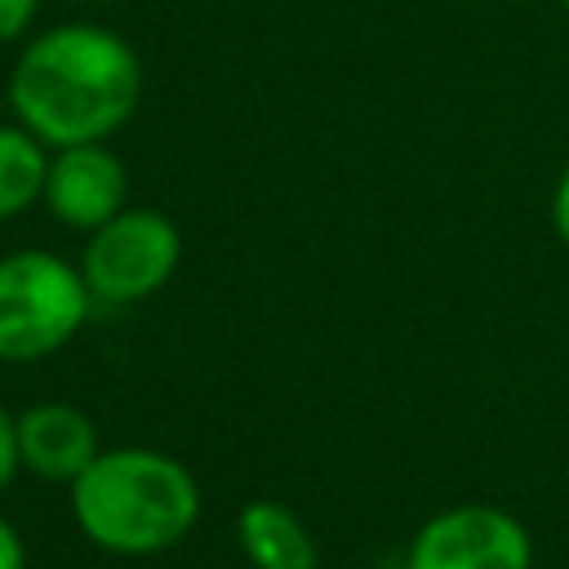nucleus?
Here are the masks:
<instances>
[{
    "label": "nucleus",
    "instance_id": "nucleus-1",
    "mask_svg": "<svg viewBox=\"0 0 569 569\" xmlns=\"http://www.w3.org/2000/svg\"><path fill=\"white\" fill-rule=\"evenodd\" d=\"M142 98V67L124 36L98 22H62L22 44L9 71V107L49 151L107 142Z\"/></svg>",
    "mask_w": 569,
    "mask_h": 569
},
{
    "label": "nucleus",
    "instance_id": "nucleus-2",
    "mask_svg": "<svg viewBox=\"0 0 569 569\" xmlns=\"http://www.w3.org/2000/svg\"><path fill=\"white\" fill-rule=\"evenodd\" d=\"M71 516L80 533L111 556H156L196 529L200 485L160 449H102L71 480Z\"/></svg>",
    "mask_w": 569,
    "mask_h": 569
},
{
    "label": "nucleus",
    "instance_id": "nucleus-3",
    "mask_svg": "<svg viewBox=\"0 0 569 569\" xmlns=\"http://www.w3.org/2000/svg\"><path fill=\"white\" fill-rule=\"evenodd\" d=\"M89 284L80 267L49 249L0 258V360L31 365L62 351L89 320Z\"/></svg>",
    "mask_w": 569,
    "mask_h": 569
},
{
    "label": "nucleus",
    "instance_id": "nucleus-4",
    "mask_svg": "<svg viewBox=\"0 0 569 569\" xmlns=\"http://www.w3.org/2000/svg\"><path fill=\"white\" fill-rule=\"evenodd\" d=\"M182 258V236L160 209H120L111 222L89 231L80 276L93 302H147L169 284Z\"/></svg>",
    "mask_w": 569,
    "mask_h": 569
},
{
    "label": "nucleus",
    "instance_id": "nucleus-5",
    "mask_svg": "<svg viewBox=\"0 0 569 569\" xmlns=\"http://www.w3.org/2000/svg\"><path fill=\"white\" fill-rule=\"evenodd\" d=\"M529 565H533L529 529L493 502L445 507L409 542V569H529Z\"/></svg>",
    "mask_w": 569,
    "mask_h": 569
},
{
    "label": "nucleus",
    "instance_id": "nucleus-6",
    "mask_svg": "<svg viewBox=\"0 0 569 569\" xmlns=\"http://www.w3.org/2000/svg\"><path fill=\"white\" fill-rule=\"evenodd\" d=\"M49 213L71 231H98L129 209V169L107 142H76L49 151L44 196Z\"/></svg>",
    "mask_w": 569,
    "mask_h": 569
},
{
    "label": "nucleus",
    "instance_id": "nucleus-7",
    "mask_svg": "<svg viewBox=\"0 0 569 569\" xmlns=\"http://www.w3.org/2000/svg\"><path fill=\"white\" fill-rule=\"evenodd\" d=\"M98 427L67 400H40L18 413V458L49 485H71L98 458Z\"/></svg>",
    "mask_w": 569,
    "mask_h": 569
},
{
    "label": "nucleus",
    "instance_id": "nucleus-8",
    "mask_svg": "<svg viewBox=\"0 0 569 569\" xmlns=\"http://www.w3.org/2000/svg\"><path fill=\"white\" fill-rule=\"evenodd\" d=\"M240 551L253 569H316V542L307 525L276 498H253L236 516Z\"/></svg>",
    "mask_w": 569,
    "mask_h": 569
},
{
    "label": "nucleus",
    "instance_id": "nucleus-9",
    "mask_svg": "<svg viewBox=\"0 0 569 569\" xmlns=\"http://www.w3.org/2000/svg\"><path fill=\"white\" fill-rule=\"evenodd\" d=\"M49 147L22 124H0V222L18 218L44 196Z\"/></svg>",
    "mask_w": 569,
    "mask_h": 569
},
{
    "label": "nucleus",
    "instance_id": "nucleus-10",
    "mask_svg": "<svg viewBox=\"0 0 569 569\" xmlns=\"http://www.w3.org/2000/svg\"><path fill=\"white\" fill-rule=\"evenodd\" d=\"M36 9H40V0H0V44H13L31 27Z\"/></svg>",
    "mask_w": 569,
    "mask_h": 569
},
{
    "label": "nucleus",
    "instance_id": "nucleus-11",
    "mask_svg": "<svg viewBox=\"0 0 569 569\" xmlns=\"http://www.w3.org/2000/svg\"><path fill=\"white\" fill-rule=\"evenodd\" d=\"M18 467H22V458H18V418L0 405V489L18 476Z\"/></svg>",
    "mask_w": 569,
    "mask_h": 569
},
{
    "label": "nucleus",
    "instance_id": "nucleus-12",
    "mask_svg": "<svg viewBox=\"0 0 569 569\" xmlns=\"http://www.w3.org/2000/svg\"><path fill=\"white\" fill-rule=\"evenodd\" d=\"M0 569H27V547L4 516H0Z\"/></svg>",
    "mask_w": 569,
    "mask_h": 569
},
{
    "label": "nucleus",
    "instance_id": "nucleus-13",
    "mask_svg": "<svg viewBox=\"0 0 569 569\" xmlns=\"http://www.w3.org/2000/svg\"><path fill=\"white\" fill-rule=\"evenodd\" d=\"M551 227L569 244V164H565V173L556 178V191H551Z\"/></svg>",
    "mask_w": 569,
    "mask_h": 569
},
{
    "label": "nucleus",
    "instance_id": "nucleus-14",
    "mask_svg": "<svg viewBox=\"0 0 569 569\" xmlns=\"http://www.w3.org/2000/svg\"><path fill=\"white\" fill-rule=\"evenodd\" d=\"M80 4H111V0H80Z\"/></svg>",
    "mask_w": 569,
    "mask_h": 569
},
{
    "label": "nucleus",
    "instance_id": "nucleus-15",
    "mask_svg": "<svg viewBox=\"0 0 569 569\" xmlns=\"http://www.w3.org/2000/svg\"><path fill=\"white\" fill-rule=\"evenodd\" d=\"M560 4H565V13H569V0H560Z\"/></svg>",
    "mask_w": 569,
    "mask_h": 569
},
{
    "label": "nucleus",
    "instance_id": "nucleus-16",
    "mask_svg": "<svg viewBox=\"0 0 569 569\" xmlns=\"http://www.w3.org/2000/svg\"><path fill=\"white\" fill-rule=\"evenodd\" d=\"M516 4H533V0H516Z\"/></svg>",
    "mask_w": 569,
    "mask_h": 569
}]
</instances>
